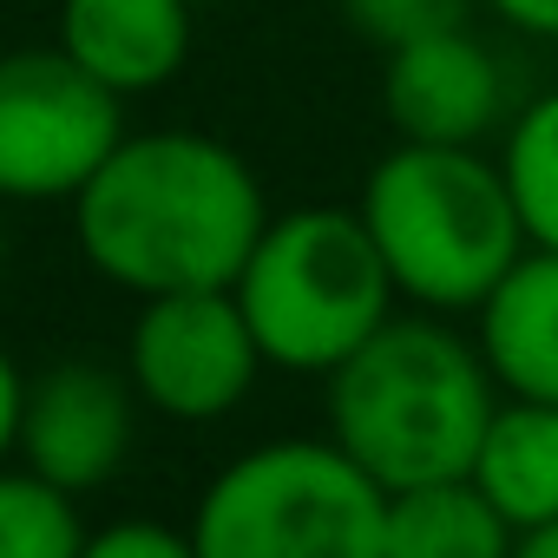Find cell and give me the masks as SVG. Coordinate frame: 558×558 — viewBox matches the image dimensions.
I'll use <instances>...</instances> for the list:
<instances>
[{
    "mask_svg": "<svg viewBox=\"0 0 558 558\" xmlns=\"http://www.w3.org/2000/svg\"><path fill=\"white\" fill-rule=\"evenodd\" d=\"M512 538L519 525L473 486V473L388 493L381 558H512Z\"/></svg>",
    "mask_w": 558,
    "mask_h": 558,
    "instance_id": "cell-12",
    "label": "cell"
},
{
    "mask_svg": "<svg viewBox=\"0 0 558 558\" xmlns=\"http://www.w3.org/2000/svg\"><path fill=\"white\" fill-rule=\"evenodd\" d=\"M197 0H60V47L119 99L158 93L191 60Z\"/></svg>",
    "mask_w": 558,
    "mask_h": 558,
    "instance_id": "cell-10",
    "label": "cell"
},
{
    "mask_svg": "<svg viewBox=\"0 0 558 558\" xmlns=\"http://www.w3.org/2000/svg\"><path fill=\"white\" fill-rule=\"evenodd\" d=\"M21 453L27 473H40L60 493L106 486L132 453V381L99 362H53L27 388Z\"/></svg>",
    "mask_w": 558,
    "mask_h": 558,
    "instance_id": "cell-9",
    "label": "cell"
},
{
    "mask_svg": "<svg viewBox=\"0 0 558 558\" xmlns=\"http://www.w3.org/2000/svg\"><path fill=\"white\" fill-rule=\"evenodd\" d=\"M263 223L256 171L210 132H125L73 197L86 263L132 296L230 290Z\"/></svg>",
    "mask_w": 558,
    "mask_h": 558,
    "instance_id": "cell-1",
    "label": "cell"
},
{
    "mask_svg": "<svg viewBox=\"0 0 558 558\" xmlns=\"http://www.w3.org/2000/svg\"><path fill=\"white\" fill-rule=\"evenodd\" d=\"M197 8H223V0H197Z\"/></svg>",
    "mask_w": 558,
    "mask_h": 558,
    "instance_id": "cell-21",
    "label": "cell"
},
{
    "mask_svg": "<svg viewBox=\"0 0 558 558\" xmlns=\"http://www.w3.org/2000/svg\"><path fill=\"white\" fill-rule=\"evenodd\" d=\"M473 486L525 532V525H545L558 519V408L551 401H519L506 395L486 440H480V460H473Z\"/></svg>",
    "mask_w": 558,
    "mask_h": 558,
    "instance_id": "cell-13",
    "label": "cell"
},
{
    "mask_svg": "<svg viewBox=\"0 0 558 558\" xmlns=\"http://www.w3.org/2000/svg\"><path fill=\"white\" fill-rule=\"evenodd\" d=\"M355 210L395 276V290L434 316L480 310L499 290V276L532 250L512 184L499 158H486L480 145L395 138V151H381L375 171L362 178Z\"/></svg>",
    "mask_w": 558,
    "mask_h": 558,
    "instance_id": "cell-3",
    "label": "cell"
},
{
    "mask_svg": "<svg viewBox=\"0 0 558 558\" xmlns=\"http://www.w3.org/2000/svg\"><path fill=\"white\" fill-rule=\"evenodd\" d=\"M480 8H486L499 27H512V34H525V40H551V47H558V0H480Z\"/></svg>",
    "mask_w": 558,
    "mask_h": 558,
    "instance_id": "cell-18",
    "label": "cell"
},
{
    "mask_svg": "<svg viewBox=\"0 0 558 558\" xmlns=\"http://www.w3.org/2000/svg\"><path fill=\"white\" fill-rule=\"evenodd\" d=\"M473 316H480L473 342H480L493 381L519 401L558 408V250L532 243Z\"/></svg>",
    "mask_w": 558,
    "mask_h": 558,
    "instance_id": "cell-11",
    "label": "cell"
},
{
    "mask_svg": "<svg viewBox=\"0 0 558 558\" xmlns=\"http://www.w3.org/2000/svg\"><path fill=\"white\" fill-rule=\"evenodd\" d=\"M125 368L138 401H151L158 414L217 421L256 388L269 362L256 349L236 290H171V296H145L125 342Z\"/></svg>",
    "mask_w": 558,
    "mask_h": 558,
    "instance_id": "cell-7",
    "label": "cell"
},
{
    "mask_svg": "<svg viewBox=\"0 0 558 558\" xmlns=\"http://www.w3.org/2000/svg\"><path fill=\"white\" fill-rule=\"evenodd\" d=\"M388 486L336 440L236 453L191 512L197 558H381Z\"/></svg>",
    "mask_w": 558,
    "mask_h": 558,
    "instance_id": "cell-5",
    "label": "cell"
},
{
    "mask_svg": "<svg viewBox=\"0 0 558 558\" xmlns=\"http://www.w3.org/2000/svg\"><path fill=\"white\" fill-rule=\"evenodd\" d=\"M512 558H558V519H545V525H525V532L512 538Z\"/></svg>",
    "mask_w": 558,
    "mask_h": 558,
    "instance_id": "cell-20",
    "label": "cell"
},
{
    "mask_svg": "<svg viewBox=\"0 0 558 558\" xmlns=\"http://www.w3.org/2000/svg\"><path fill=\"white\" fill-rule=\"evenodd\" d=\"M125 138V99L66 47L0 53V197H80Z\"/></svg>",
    "mask_w": 558,
    "mask_h": 558,
    "instance_id": "cell-6",
    "label": "cell"
},
{
    "mask_svg": "<svg viewBox=\"0 0 558 558\" xmlns=\"http://www.w3.org/2000/svg\"><path fill=\"white\" fill-rule=\"evenodd\" d=\"M230 290L256 329L263 362L290 375H336L395 316L401 296L362 210L342 204L269 217Z\"/></svg>",
    "mask_w": 558,
    "mask_h": 558,
    "instance_id": "cell-4",
    "label": "cell"
},
{
    "mask_svg": "<svg viewBox=\"0 0 558 558\" xmlns=\"http://www.w3.org/2000/svg\"><path fill=\"white\" fill-rule=\"evenodd\" d=\"M342 21L368 40V47H401V40H421V34H440V27H466L480 0H336Z\"/></svg>",
    "mask_w": 558,
    "mask_h": 558,
    "instance_id": "cell-16",
    "label": "cell"
},
{
    "mask_svg": "<svg viewBox=\"0 0 558 558\" xmlns=\"http://www.w3.org/2000/svg\"><path fill=\"white\" fill-rule=\"evenodd\" d=\"M21 414H27V381L14 355L0 349V460H8V447H21Z\"/></svg>",
    "mask_w": 558,
    "mask_h": 558,
    "instance_id": "cell-19",
    "label": "cell"
},
{
    "mask_svg": "<svg viewBox=\"0 0 558 558\" xmlns=\"http://www.w3.org/2000/svg\"><path fill=\"white\" fill-rule=\"evenodd\" d=\"M80 558H197V545H191V532H171L158 519H119V525L93 532Z\"/></svg>",
    "mask_w": 558,
    "mask_h": 558,
    "instance_id": "cell-17",
    "label": "cell"
},
{
    "mask_svg": "<svg viewBox=\"0 0 558 558\" xmlns=\"http://www.w3.org/2000/svg\"><path fill=\"white\" fill-rule=\"evenodd\" d=\"M86 525L73 493L47 486L40 473H0V558H80Z\"/></svg>",
    "mask_w": 558,
    "mask_h": 558,
    "instance_id": "cell-15",
    "label": "cell"
},
{
    "mask_svg": "<svg viewBox=\"0 0 558 558\" xmlns=\"http://www.w3.org/2000/svg\"><path fill=\"white\" fill-rule=\"evenodd\" d=\"M381 112L414 145H486L512 119L499 53L466 27H440L381 53Z\"/></svg>",
    "mask_w": 558,
    "mask_h": 558,
    "instance_id": "cell-8",
    "label": "cell"
},
{
    "mask_svg": "<svg viewBox=\"0 0 558 558\" xmlns=\"http://www.w3.org/2000/svg\"><path fill=\"white\" fill-rule=\"evenodd\" d=\"M499 171L512 184V204H519L525 236L538 250H558V86L538 93V99H525L506 119Z\"/></svg>",
    "mask_w": 558,
    "mask_h": 558,
    "instance_id": "cell-14",
    "label": "cell"
},
{
    "mask_svg": "<svg viewBox=\"0 0 558 558\" xmlns=\"http://www.w3.org/2000/svg\"><path fill=\"white\" fill-rule=\"evenodd\" d=\"M499 395L506 388L493 381L480 342L447 329L434 310L388 316L329 375V440L388 493L460 480L480 460Z\"/></svg>",
    "mask_w": 558,
    "mask_h": 558,
    "instance_id": "cell-2",
    "label": "cell"
}]
</instances>
